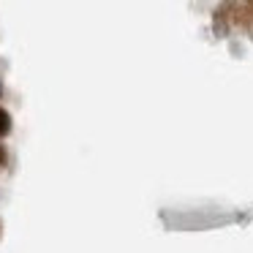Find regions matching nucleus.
<instances>
[{
  "label": "nucleus",
  "instance_id": "nucleus-1",
  "mask_svg": "<svg viewBox=\"0 0 253 253\" xmlns=\"http://www.w3.org/2000/svg\"><path fill=\"white\" fill-rule=\"evenodd\" d=\"M11 128H14V120H11V115H8L3 106H0V139L3 136H8L11 133Z\"/></svg>",
  "mask_w": 253,
  "mask_h": 253
},
{
  "label": "nucleus",
  "instance_id": "nucleus-2",
  "mask_svg": "<svg viewBox=\"0 0 253 253\" xmlns=\"http://www.w3.org/2000/svg\"><path fill=\"white\" fill-rule=\"evenodd\" d=\"M6 161H8V155H6V147H3V144H0V169H3V166H6Z\"/></svg>",
  "mask_w": 253,
  "mask_h": 253
},
{
  "label": "nucleus",
  "instance_id": "nucleus-3",
  "mask_svg": "<svg viewBox=\"0 0 253 253\" xmlns=\"http://www.w3.org/2000/svg\"><path fill=\"white\" fill-rule=\"evenodd\" d=\"M0 237H3V220H0Z\"/></svg>",
  "mask_w": 253,
  "mask_h": 253
},
{
  "label": "nucleus",
  "instance_id": "nucleus-4",
  "mask_svg": "<svg viewBox=\"0 0 253 253\" xmlns=\"http://www.w3.org/2000/svg\"><path fill=\"white\" fill-rule=\"evenodd\" d=\"M0 95H3V84H0Z\"/></svg>",
  "mask_w": 253,
  "mask_h": 253
}]
</instances>
